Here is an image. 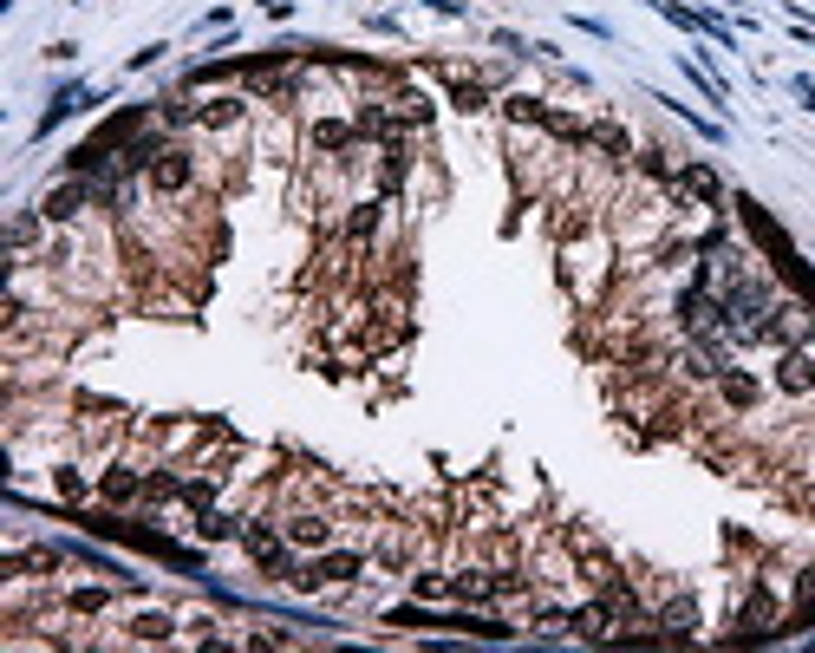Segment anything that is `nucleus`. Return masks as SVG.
<instances>
[{"label":"nucleus","instance_id":"f257e3e1","mask_svg":"<svg viewBox=\"0 0 815 653\" xmlns=\"http://www.w3.org/2000/svg\"><path fill=\"white\" fill-rule=\"evenodd\" d=\"M145 184H150V197H163V202H190L196 184H202V157L183 151V145H163L157 164L145 170Z\"/></svg>","mask_w":815,"mask_h":653},{"label":"nucleus","instance_id":"f03ea898","mask_svg":"<svg viewBox=\"0 0 815 653\" xmlns=\"http://www.w3.org/2000/svg\"><path fill=\"white\" fill-rule=\"evenodd\" d=\"M300 138H307V157H352L359 151L352 111H327V105H314V111L300 118Z\"/></svg>","mask_w":815,"mask_h":653},{"label":"nucleus","instance_id":"7ed1b4c3","mask_svg":"<svg viewBox=\"0 0 815 653\" xmlns=\"http://www.w3.org/2000/svg\"><path fill=\"white\" fill-rule=\"evenodd\" d=\"M281 536L300 555H314V550H327V543H339V516L327 503H294V509H281Z\"/></svg>","mask_w":815,"mask_h":653},{"label":"nucleus","instance_id":"20e7f679","mask_svg":"<svg viewBox=\"0 0 815 653\" xmlns=\"http://www.w3.org/2000/svg\"><path fill=\"white\" fill-rule=\"evenodd\" d=\"M170 641H183L170 607H138L131 621H118V647H170Z\"/></svg>","mask_w":815,"mask_h":653},{"label":"nucleus","instance_id":"39448f33","mask_svg":"<svg viewBox=\"0 0 815 653\" xmlns=\"http://www.w3.org/2000/svg\"><path fill=\"white\" fill-rule=\"evenodd\" d=\"M769 386H776L783 399H815V353L809 347H776Z\"/></svg>","mask_w":815,"mask_h":653},{"label":"nucleus","instance_id":"423d86ee","mask_svg":"<svg viewBox=\"0 0 815 653\" xmlns=\"http://www.w3.org/2000/svg\"><path fill=\"white\" fill-rule=\"evenodd\" d=\"M241 125H248V99H241V92H216V99L196 105V131H209V138L241 131Z\"/></svg>","mask_w":815,"mask_h":653},{"label":"nucleus","instance_id":"0eeeda50","mask_svg":"<svg viewBox=\"0 0 815 653\" xmlns=\"http://www.w3.org/2000/svg\"><path fill=\"white\" fill-rule=\"evenodd\" d=\"M672 190L692 202V209H718V202H724V184H718V170H712V164H678Z\"/></svg>","mask_w":815,"mask_h":653},{"label":"nucleus","instance_id":"6e6552de","mask_svg":"<svg viewBox=\"0 0 815 653\" xmlns=\"http://www.w3.org/2000/svg\"><path fill=\"white\" fill-rule=\"evenodd\" d=\"M757 399H764V379H757V373H744V366H724V373H718V405H724V412L751 418Z\"/></svg>","mask_w":815,"mask_h":653},{"label":"nucleus","instance_id":"1a4fd4ad","mask_svg":"<svg viewBox=\"0 0 815 653\" xmlns=\"http://www.w3.org/2000/svg\"><path fill=\"white\" fill-rule=\"evenodd\" d=\"M111 602H118V582H86V588L59 595V614L66 621H98V614H111Z\"/></svg>","mask_w":815,"mask_h":653},{"label":"nucleus","instance_id":"9d476101","mask_svg":"<svg viewBox=\"0 0 815 653\" xmlns=\"http://www.w3.org/2000/svg\"><path fill=\"white\" fill-rule=\"evenodd\" d=\"M580 151H600L607 164H620V170L633 164V157H639V151H633V131H626V125H614V118H594V125H587V145H580Z\"/></svg>","mask_w":815,"mask_h":653},{"label":"nucleus","instance_id":"9b49d317","mask_svg":"<svg viewBox=\"0 0 815 653\" xmlns=\"http://www.w3.org/2000/svg\"><path fill=\"white\" fill-rule=\"evenodd\" d=\"M692 627H698V607L685 602V595H672V602L653 614V634H659V641H692Z\"/></svg>","mask_w":815,"mask_h":653},{"label":"nucleus","instance_id":"f8f14e48","mask_svg":"<svg viewBox=\"0 0 815 653\" xmlns=\"http://www.w3.org/2000/svg\"><path fill=\"white\" fill-rule=\"evenodd\" d=\"M52 497L59 503H86V497H98V477H86L79 464H52Z\"/></svg>","mask_w":815,"mask_h":653},{"label":"nucleus","instance_id":"ddd939ff","mask_svg":"<svg viewBox=\"0 0 815 653\" xmlns=\"http://www.w3.org/2000/svg\"><path fill=\"white\" fill-rule=\"evenodd\" d=\"M503 118H509L516 131H541V125H548V105L535 99V92H509V99H503Z\"/></svg>","mask_w":815,"mask_h":653},{"label":"nucleus","instance_id":"4468645a","mask_svg":"<svg viewBox=\"0 0 815 653\" xmlns=\"http://www.w3.org/2000/svg\"><path fill=\"white\" fill-rule=\"evenodd\" d=\"M528 621H535L541 634H568V607H555V602H535L528 607Z\"/></svg>","mask_w":815,"mask_h":653}]
</instances>
